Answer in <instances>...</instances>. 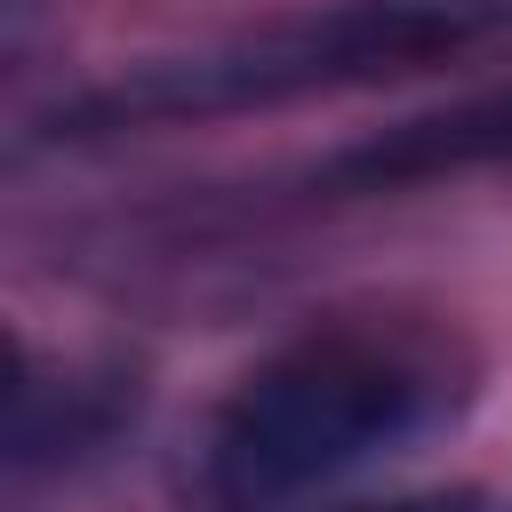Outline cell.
<instances>
[{"instance_id": "obj_1", "label": "cell", "mask_w": 512, "mask_h": 512, "mask_svg": "<svg viewBox=\"0 0 512 512\" xmlns=\"http://www.w3.org/2000/svg\"><path fill=\"white\" fill-rule=\"evenodd\" d=\"M512 32V0H336L320 16H288L192 56H152L112 72L104 88H80L48 112L56 144L80 136H128V128H168V120H216V112H256L288 96H336L368 80L424 72L440 56L488 48Z\"/></svg>"}, {"instance_id": "obj_2", "label": "cell", "mask_w": 512, "mask_h": 512, "mask_svg": "<svg viewBox=\"0 0 512 512\" xmlns=\"http://www.w3.org/2000/svg\"><path fill=\"white\" fill-rule=\"evenodd\" d=\"M440 408V368L400 336H312L264 360L216 416V488L280 504L400 448Z\"/></svg>"}, {"instance_id": "obj_3", "label": "cell", "mask_w": 512, "mask_h": 512, "mask_svg": "<svg viewBox=\"0 0 512 512\" xmlns=\"http://www.w3.org/2000/svg\"><path fill=\"white\" fill-rule=\"evenodd\" d=\"M512 160V88H480L456 96L440 112H416L400 128H376L360 144H344L336 160H320L312 184L328 192H400V184H432L456 168H496Z\"/></svg>"}, {"instance_id": "obj_4", "label": "cell", "mask_w": 512, "mask_h": 512, "mask_svg": "<svg viewBox=\"0 0 512 512\" xmlns=\"http://www.w3.org/2000/svg\"><path fill=\"white\" fill-rule=\"evenodd\" d=\"M368 512H512V504L496 488L456 480V488H416V496H392V504H368Z\"/></svg>"}]
</instances>
